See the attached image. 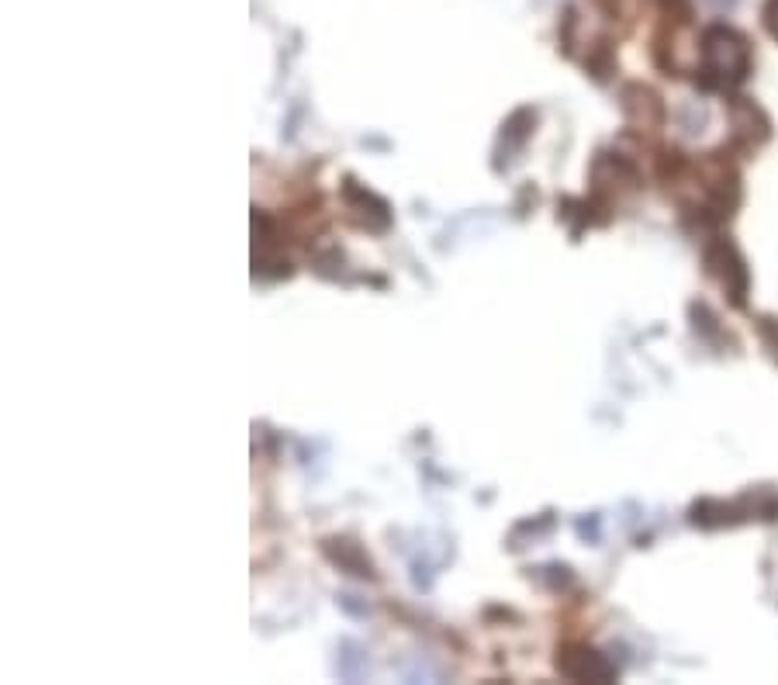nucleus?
Segmentation results:
<instances>
[{
	"instance_id": "obj_8",
	"label": "nucleus",
	"mask_w": 778,
	"mask_h": 685,
	"mask_svg": "<svg viewBox=\"0 0 778 685\" xmlns=\"http://www.w3.org/2000/svg\"><path fill=\"white\" fill-rule=\"evenodd\" d=\"M533 125H536V111L533 108H519V111H512V118L509 122L502 125V139H499V159H494V167L502 170V159H505V167H509V159H512V153L519 150L526 143V139L533 135Z\"/></svg>"
},
{
	"instance_id": "obj_2",
	"label": "nucleus",
	"mask_w": 778,
	"mask_h": 685,
	"mask_svg": "<svg viewBox=\"0 0 778 685\" xmlns=\"http://www.w3.org/2000/svg\"><path fill=\"white\" fill-rule=\"evenodd\" d=\"M705 267H710V274L723 285V291L730 295V301L744 305L747 285H751V274H747V264H744V256L737 253L734 243L716 240V243L705 246Z\"/></svg>"
},
{
	"instance_id": "obj_5",
	"label": "nucleus",
	"mask_w": 778,
	"mask_h": 685,
	"mask_svg": "<svg viewBox=\"0 0 778 685\" xmlns=\"http://www.w3.org/2000/svg\"><path fill=\"white\" fill-rule=\"evenodd\" d=\"M623 111L633 125H641V129H654V125H662L665 122V104L662 98L644 87V84H630L623 90Z\"/></svg>"
},
{
	"instance_id": "obj_9",
	"label": "nucleus",
	"mask_w": 778,
	"mask_h": 685,
	"mask_svg": "<svg viewBox=\"0 0 778 685\" xmlns=\"http://www.w3.org/2000/svg\"><path fill=\"white\" fill-rule=\"evenodd\" d=\"M765 25L778 38V0H768V4H765Z\"/></svg>"
},
{
	"instance_id": "obj_4",
	"label": "nucleus",
	"mask_w": 778,
	"mask_h": 685,
	"mask_svg": "<svg viewBox=\"0 0 778 685\" xmlns=\"http://www.w3.org/2000/svg\"><path fill=\"white\" fill-rule=\"evenodd\" d=\"M343 198L353 211H360V222L374 232H385L391 225V208L385 198H377L374 191H367L364 184H357L353 177L343 180Z\"/></svg>"
},
{
	"instance_id": "obj_3",
	"label": "nucleus",
	"mask_w": 778,
	"mask_h": 685,
	"mask_svg": "<svg viewBox=\"0 0 778 685\" xmlns=\"http://www.w3.org/2000/svg\"><path fill=\"white\" fill-rule=\"evenodd\" d=\"M557 672L575 682H612L616 678V665L596 648L588 644H564L557 651Z\"/></svg>"
},
{
	"instance_id": "obj_6",
	"label": "nucleus",
	"mask_w": 778,
	"mask_h": 685,
	"mask_svg": "<svg viewBox=\"0 0 778 685\" xmlns=\"http://www.w3.org/2000/svg\"><path fill=\"white\" fill-rule=\"evenodd\" d=\"M730 125H734L737 146H744V150L762 146L768 139V118L744 98H737L734 104H730Z\"/></svg>"
},
{
	"instance_id": "obj_7",
	"label": "nucleus",
	"mask_w": 778,
	"mask_h": 685,
	"mask_svg": "<svg viewBox=\"0 0 778 685\" xmlns=\"http://www.w3.org/2000/svg\"><path fill=\"white\" fill-rule=\"evenodd\" d=\"M322 551H325L329 561L340 564L346 575L374 578V561L367 557V551L360 548L357 540H349V537H329V540H322Z\"/></svg>"
},
{
	"instance_id": "obj_1",
	"label": "nucleus",
	"mask_w": 778,
	"mask_h": 685,
	"mask_svg": "<svg viewBox=\"0 0 778 685\" xmlns=\"http://www.w3.org/2000/svg\"><path fill=\"white\" fill-rule=\"evenodd\" d=\"M699 59H702V87L710 90H730L744 84L751 74V45L741 32L726 25H713L702 32Z\"/></svg>"
}]
</instances>
